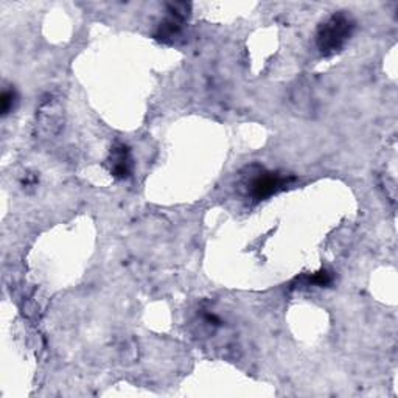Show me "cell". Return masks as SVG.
Listing matches in <instances>:
<instances>
[{"label": "cell", "mask_w": 398, "mask_h": 398, "mask_svg": "<svg viewBox=\"0 0 398 398\" xmlns=\"http://www.w3.org/2000/svg\"><path fill=\"white\" fill-rule=\"evenodd\" d=\"M181 19H176V18H168L167 20H163L161 27H159V32H157V37L162 39L163 42H171L175 37L179 36L181 33Z\"/></svg>", "instance_id": "5"}, {"label": "cell", "mask_w": 398, "mask_h": 398, "mask_svg": "<svg viewBox=\"0 0 398 398\" xmlns=\"http://www.w3.org/2000/svg\"><path fill=\"white\" fill-rule=\"evenodd\" d=\"M291 181L292 178H285L279 175V173L261 170L249 179V182H247V190H249V194L254 199L261 201L285 189Z\"/></svg>", "instance_id": "2"}, {"label": "cell", "mask_w": 398, "mask_h": 398, "mask_svg": "<svg viewBox=\"0 0 398 398\" xmlns=\"http://www.w3.org/2000/svg\"><path fill=\"white\" fill-rule=\"evenodd\" d=\"M332 282V274H330L327 269H322V271L313 274L310 277H306V285H318V287H325Z\"/></svg>", "instance_id": "6"}, {"label": "cell", "mask_w": 398, "mask_h": 398, "mask_svg": "<svg viewBox=\"0 0 398 398\" xmlns=\"http://www.w3.org/2000/svg\"><path fill=\"white\" fill-rule=\"evenodd\" d=\"M111 171L117 179H126L132 171L131 153L125 145L118 144L111 153Z\"/></svg>", "instance_id": "3"}, {"label": "cell", "mask_w": 398, "mask_h": 398, "mask_svg": "<svg viewBox=\"0 0 398 398\" xmlns=\"http://www.w3.org/2000/svg\"><path fill=\"white\" fill-rule=\"evenodd\" d=\"M353 30V22L349 16L340 13L321 25L318 32V49L322 55L330 56L340 51L349 41Z\"/></svg>", "instance_id": "1"}, {"label": "cell", "mask_w": 398, "mask_h": 398, "mask_svg": "<svg viewBox=\"0 0 398 398\" xmlns=\"http://www.w3.org/2000/svg\"><path fill=\"white\" fill-rule=\"evenodd\" d=\"M63 123L61 109H59L56 101H47L42 104L39 109V128L42 131H46L50 136H54L59 131Z\"/></svg>", "instance_id": "4"}, {"label": "cell", "mask_w": 398, "mask_h": 398, "mask_svg": "<svg viewBox=\"0 0 398 398\" xmlns=\"http://www.w3.org/2000/svg\"><path fill=\"white\" fill-rule=\"evenodd\" d=\"M18 101V97H16V92L14 91H4L2 94V114L6 116V114H10V112L14 109V104H16Z\"/></svg>", "instance_id": "7"}]
</instances>
